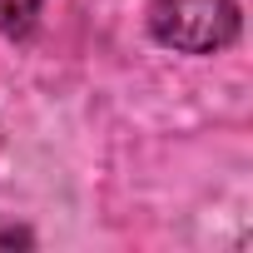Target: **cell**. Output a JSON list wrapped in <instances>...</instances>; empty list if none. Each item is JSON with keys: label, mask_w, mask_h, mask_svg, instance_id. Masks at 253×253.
Returning a JSON list of instances; mask_svg holds the SVG:
<instances>
[{"label": "cell", "mask_w": 253, "mask_h": 253, "mask_svg": "<svg viewBox=\"0 0 253 253\" xmlns=\"http://www.w3.org/2000/svg\"><path fill=\"white\" fill-rule=\"evenodd\" d=\"M149 35L179 55H218L238 40V0H154Z\"/></svg>", "instance_id": "cell-1"}, {"label": "cell", "mask_w": 253, "mask_h": 253, "mask_svg": "<svg viewBox=\"0 0 253 253\" xmlns=\"http://www.w3.org/2000/svg\"><path fill=\"white\" fill-rule=\"evenodd\" d=\"M45 0H0V35H25Z\"/></svg>", "instance_id": "cell-2"}]
</instances>
